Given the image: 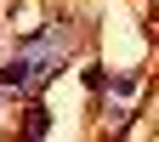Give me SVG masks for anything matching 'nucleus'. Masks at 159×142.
<instances>
[{
	"mask_svg": "<svg viewBox=\"0 0 159 142\" xmlns=\"http://www.w3.org/2000/svg\"><path fill=\"white\" fill-rule=\"evenodd\" d=\"M63 57L68 51H29V46H17L6 63H0V91H6V97H40L57 80Z\"/></svg>",
	"mask_w": 159,
	"mask_h": 142,
	"instance_id": "obj_1",
	"label": "nucleus"
},
{
	"mask_svg": "<svg viewBox=\"0 0 159 142\" xmlns=\"http://www.w3.org/2000/svg\"><path fill=\"white\" fill-rule=\"evenodd\" d=\"M46 131H51V114H46V108L34 103V108L23 114V136H46Z\"/></svg>",
	"mask_w": 159,
	"mask_h": 142,
	"instance_id": "obj_2",
	"label": "nucleus"
},
{
	"mask_svg": "<svg viewBox=\"0 0 159 142\" xmlns=\"http://www.w3.org/2000/svg\"><path fill=\"white\" fill-rule=\"evenodd\" d=\"M136 85H142L136 74H114V97H136Z\"/></svg>",
	"mask_w": 159,
	"mask_h": 142,
	"instance_id": "obj_3",
	"label": "nucleus"
},
{
	"mask_svg": "<svg viewBox=\"0 0 159 142\" xmlns=\"http://www.w3.org/2000/svg\"><path fill=\"white\" fill-rule=\"evenodd\" d=\"M0 108H6V91H0Z\"/></svg>",
	"mask_w": 159,
	"mask_h": 142,
	"instance_id": "obj_4",
	"label": "nucleus"
}]
</instances>
